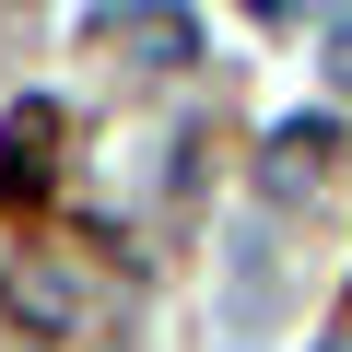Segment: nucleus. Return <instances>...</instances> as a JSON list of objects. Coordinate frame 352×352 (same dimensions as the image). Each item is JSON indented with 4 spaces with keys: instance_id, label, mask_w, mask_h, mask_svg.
Here are the masks:
<instances>
[{
    "instance_id": "7ed1b4c3",
    "label": "nucleus",
    "mask_w": 352,
    "mask_h": 352,
    "mask_svg": "<svg viewBox=\"0 0 352 352\" xmlns=\"http://www.w3.org/2000/svg\"><path fill=\"white\" fill-rule=\"evenodd\" d=\"M12 305H24L36 329H71V305H82V294H71L59 270H12Z\"/></svg>"
},
{
    "instance_id": "f03ea898",
    "label": "nucleus",
    "mask_w": 352,
    "mask_h": 352,
    "mask_svg": "<svg viewBox=\"0 0 352 352\" xmlns=\"http://www.w3.org/2000/svg\"><path fill=\"white\" fill-rule=\"evenodd\" d=\"M329 141H340L329 118H294V129L270 141V188H317V164H329Z\"/></svg>"
},
{
    "instance_id": "f257e3e1",
    "label": "nucleus",
    "mask_w": 352,
    "mask_h": 352,
    "mask_svg": "<svg viewBox=\"0 0 352 352\" xmlns=\"http://www.w3.org/2000/svg\"><path fill=\"white\" fill-rule=\"evenodd\" d=\"M47 141H59V118L47 106H12V129H0V188H12V200L47 188Z\"/></svg>"
}]
</instances>
